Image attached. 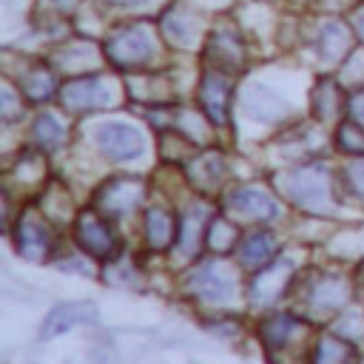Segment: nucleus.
Listing matches in <instances>:
<instances>
[{"mask_svg":"<svg viewBox=\"0 0 364 364\" xmlns=\"http://www.w3.org/2000/svg\"><path fill=\"white\" fill-rule=\"evenodd\" d=\"M290 202L310 213H330L333 193H330V173L324 165H301L290 171L282 182Z\"/></svg>","mask_w":364,"mask_h":364,"instance_id":"1","label":"nucleus"},{"mask_svg":"<svg viewBox=\"0 0 364 364\" xmlns=\"http://www.w3.org/2000/svg\"><path fill=\"white\" fill-rule=\"evenodd\" d=\"M154 54H156V37H154L151 26H145V23L117 28L105 43V57L117 68H139V65L151 63Z\"/></svg>","mask_w":364,"mask_h":364,"instance_id":"2","label":"nucleus"},{"mask_svg":"<svg viewBox=\"0 0 364 364\" xmlns=\"http://www.w3.org/2000/svg\"><path fill=\"white\" fill-rule=\"evenodd\" d=\"M350 296V284L347 279L336 276V273H318L316 279H310L301 287V301H304V313L307 316H330L336 310L344 307Z\"/></svg>","mask_w":364,"mask_h":364,"instance_id":"3","label":"nucleus"},{"mask_svg":"<svg viewBox=\"0 0 364 364\" xmlns=\"http://www.w3.org/2000/svg\"><path fill=\"white\" fill-rule=\"evenodd\" d=\"M185 290L202 301L219 304L236 296V279L233 273L219 264V262H202L196 270H191V276L185 279Z\"/></svg>","mask_w":364,"mask_h":364,"instance_id":"4","label":"nucleus"},{"mask_svg":"<svg viewBox=\"0 0 364 364\" xmlns=\"http://www.w3.org/2000/svg\"><path fill=\"white\" fill-rule=\"evenodd\" d=\"M74 239L94 259H111V256H117V233H114L111 222L102 219V213L97 208L94 210L88 208V210H82L77 216V222H74Z\"/></svg>","mask_w":364,"mask_h":364,"instance_id":"5","label":"nucleus"},{"mask_svg":"<svg viewBox=\"0 0 364 364\" xmlns=\"http://www.w3.org/2000/svg\"><path fill=\"white\" fill-rule=\"evenodd\" d=\"M60 102L68 111H91V108H102L114 102V88L108 85L105 77L100 74H88V77H77L68 80L60 91Z\"/></svg>","mask_w":364,"mask_h":364,"instance_id":"6","label":"nucleus"},{"mask_svg":"<svg viewBox=\"0 0 364 364\" xmlns=\"http://www.w3.org/2000/svg\"><path fill=\"white\" fill-rule=\"evenodd\" d=\"M97 145L114 162L136 159L142 154V148H145L142 134L128 122H102L97 128Z\"/></svg>","mask_w":364,"mask_h":364,"instance_id":"7","label":"nucleus"},{"mask_svg":"<svg viewBox=\"0 0 364 364\" xmlns=\"http://www.w3.org/2000/svg\"><path fill=\"white\" fill-rule=\"evenodd\" d=\"M142 193H145V185L139 179L119 176V179H108L105 185H100V191L94 193V205L105 216H122L139 205Z\"/></svg>","mask_w":364,"mask_h":364,"instance_id":"8","label":"nucleus"},{"mask_svg":"<svg viewBox=\"0 0 364 364\" xmlns=\"http://www.w3.org/2000/svg\"><path fill=\"white\" fill-rule=\"evenodd\" d=\"M14 239H17V250L26 259H34V262L46 259L51 253V247H54V236H51L48 222L40 213H34V210H26L20 216Z\"/></svg>","mask_w":364,"mask_h":364,"instance_id":"9","label":"nucleus"},{"mask_svg":"<svg viewBox=\"0 0 364 364\" xmlns=\"http://www.w3.org/2000/svg\"><path fill=\"white\" fill-rule=\"evenodd\" d=\"M228 210L245 222H267L279 216V208L273 202V196H267L259 188H236L228 193Z\"/></svg>","mask_w":364,"mask_h":364,"instance_id":"10","label":"nucleus"},{"mask_svg":"<svg viewBox=\"0 0 364 364\" xmlns=\"http://www.w3.org/2000/svg\"><path fill=\"white\" fill-rule=\"evenodd\" d=\"M304 333H307L304 321L301 318H293V316H284V313L267 316L259 324V338L270 350V358L279 355V353H284V350H290L296 344V338H301Z\"/></svg>","mask_w":364,"mask_h":364,"instance_id":"11","label":"nucleus"},{"mask_svg":"<svg viewBox=\"0 0 364 364\" xmlns=\"http://www.w3.org/2000/svg\"><path fill=\"white\" fill-rule=\"evenodd\" d=\"M205 54H208V63H210L216 71H222V74H228V71L236 74V71H242V65H245V46H242V40H239L233 31H228V28H219V31L210 34Z\"/></svg>","mask_w":364,"mask_h":364,"instance_id":"12","label":"nucleus"},{"mask_svg":"<svg viewBox=\"0 0 364 364\" xmlns=\"http://www.w3.org/2000/svg\"><path fill=\"white\" fill-rule=\"evenodd\" d=\"M290 276H293V273H290V262H287V259H279V262H273L270 267L259 270V273L250 279V287H247L250 301H256V304H270V301H276V299L287 290Z\"/></svg>","mask_w":364,"mask_h":364,"instance_id":"13","label":"nucleus"},{"mask_svg":"<svg viewBox=\"0 0 364 364\" xmlns=\"http://www.w3.org/2000/svg\"><path fill=\"white\" fill-rule=\"evenodd\" d=\"M199 100H202V108H205L208 119L222 125L225 117H228V100H230L228 77L216 68H208L205 77H202V85H199Z\"/></svg>","mask_w":364,"mask_h":364,"instance_id":"14","label":"nucleus"},{"mask_svg":"<svg viewBox=\"0 0 364 364\" xmlns=\"http://www.w3.org/2000/svg\"><path fill=\"white\" fill-rule=\"evenodd\" d=\"M97 316V307L91 301H68V304H60L54 307L48 316H46V324H43V338H54L60 333H68L85 321H91Z\"/></svg>","mask_w":364,"mask_h":364,"instance_id":"15","label":"nucleus"},{"mask_svg":"<svg viewBox=\"0 0 364 364\" xmlns=\"http://www.w3.org/2000/svg\"><path fill=\"white\" fill-rule=\"evenodd\" d=\"M185 173H188V179H191L193 188H199V191H216L225 182V176H228V165H225V159L219 154H205V156L188 159Z\"/></svg>","mask_w":364,"mask_h":364,"instance_id":"16","label":"nucleus"},{"mask_svg":"<svg viewBox=\"0 0 364 364\" xmlns=\"http://www.w3.org/2000/svg\"><path fill=\"white\" fill-rule=\"evenodd\" d=\"M208 208L205 205H191L185 213H182V222H179V247L193 256L202 245H205V236H208Z\"/></svg>","mask_w":364,"mask_h":364,"instance_id":"17","label":"nucleus"},{"mask_svg":"<svg viewBox=\"0 0 364 364\" xmlns=\"http://www.w3.org/2000/svg\"><path fill=\"white\" fill-rule=\"evenodd\" d=\"M176 222L171 216V210L165 208H148L145 210V239H148V247L154 250H165L173 236H176Z\"/></svg>","mask_w":364,"mask_h":364,"instance_id":"18","label":"nucleus"},{"mask_svg":"<svg viewBox=\"0 0 364 364\" xmlns=\"http://www.w3.org/2000/svg\"><path fill=\"white\" fill-rule=\"evenodd\" d=\"M273 253H276V242L264 230L247 233L242 239V245H239V262L245 267H262V264H267L273 259Z\"/></svg>","mask_w":364,"mask_h":364,"instance_id":"19","label":"nucleus"},{"mask_svg":"<svg viewBox=\"0 0 364 364\" xmlns=\"http://www.w3.org/2000/svg\"><path fill=\"white\" fill-rule=\"evenodd\" d=\"M245 105H247V111H250L253 117H259V119H279V117L287 111V102H284L279 94H273L270 88H264V85L247 88Z\"/></svg>","mask_w":364,"mask_h":364,"instance_id":"20","label":"nucleus"},{"mask_svg":"<svg viewBox=\"0 0 364 364\" xmlns=\"http://www.w3.org/2000/svg\"><path fill=\"white\" fill-rule=\"evenodd\" d=\"M310 364H355V347L347 338H318Z\"/></svg>","mask_w":364,"mask_h":364,"instance_id":"21","label":"nucleus"},{"mask_svg":"<svg viewBox=\"0 0 364 364\" xmlns=\"http://www.w3.org/2000/svg\"><path fill=\"white\" fill-rule=\"evenodd\" d=\"M162 31L171 43L176 46H191L196 40V23L191 20V14L185 9H171L165 17H162Z\"/></svg>","mask_w":364,"mask_h":364,"instance_id":"22","label":"nucleus"},{"mask_svg":"<svg viewBox=\"0 0 364 364\" xmlns=\"http://www.w3.org/2000/svg\"><path fill=\"white\" fill-rule=\"evenodd\" d=\"M20 91L31 100V102H43L54 94V74L46 65H34L20 77Z\"/></svg>","mask_w":364,"mask_h":364,"instance_id":"23","label":"nucleus"},{"mask_svg":"<svg viewBox=\"0 0 364 364\" xmlns=\"http://www.w3.org/2000/svg\"><path fill=\"white\" fill-rule=\"evenodd\" d=\"M316 46H318V54H321L324 60L341 57V54L347 51V31H344V26H341V23H333V20L324 23V26L318 28Z\"/></svg>","mask_w":364,"mask_h":364,"instance_id":"24","label":"nucleus"},{"mask_svg":"<svg viewBox=\"0 0 364 364\" xmlns=\"http://www.w3.org/2000/svg\"><path fill=\"white\" fill-rule=\"evenodd\" d=\"M31 136L43 151H54V148L63 145L65 131H63V125H60V119L54 114H40L34 119V125H31Z\"/></svg>","mask_w":364,"mask_h":364,"instance_id":"25","label":"nucleus"},{"mask_svg":"<svg viewBox=\"0 0 364 364\" xmlns=\"http://www.w3.org/2000/svg\"><path fill=\"white\" fill-rule=\"evenodd\" d=\"M338 105H341V91L336 88V82L330 80H321L316 85V97H313V108L321 119H333L338 114Z\"/></svg>","mask_w":364,"mask_h":364,"instance_id":"26","label":"nucleus"},{"mask_svg":"<svg viewBox=\"0 0 364 364\" xmlns=\"http://www.w3.org/2000/svg\"><path fill=\"white\" fill-rule=\"evenodd\" d=\"M233 242H236V228L228 225L225 219H210V225H208V236H205V247L222 253V250L233 247Z\"/></svg>","mask_w":364,"mask_h":364,"instance_id":"27","label":"nucleus"},{"mask_svg":"<svg viewBox=\"0 0 364 364\" xmlns=\"http://www.w3.org/2000/svg\"><path fill=\"white\" fill-rule=\"evenodd\" d=\"M341 179H344V185H347L353 193L364 196V156H361V159H350V162L341 168Z\"/></svg>","mask_w":364,"mask_h":364,"instance_id":"28","label":"nucleus"},{"mask_svg":"<svg viewBox=\"0 0 364 364\" xmlns=\"http://www.w3.org/2000/svg\"><path fill=\"white\" fill-rule=\"evenodd\" d=\"M338 148L347 151V154H364V134L353 122L341 125L338 128Z\"/></svg>","mask_w":364,"mask_h":364,"instance_id":"29","label":"nucleus"},{"mask_svg":"<svg viewBox=\"0 0 364 364\" xmlns=\"http://www.w3.org/2000/svg\"><path fill=\"white\" fill-rule=\"evenodd\" d=\"M191 151V145L176 136V134H162V142H159V154L168 159V162H182V154Z\"/></svg>","mask_w":364,"mask_h":364,"instance_id":"30","label":"nucleus"},{"mask_svg":"<svg viewBox=\"0 0 364 364\" xmlns=\"http://www.w3.org/2000/svg\"><path fill=\"white\" fill-rule=\"evenodd\" d=\"M350 114H353V119L364 128V94H355V97H353V102H350Z\"/></svg>","mask_w":364,"mask_h":364,"instance_id":"31","label":"nucleus"},{"mask_svg":"<svg viewBox=\"0 0 364 364\" xmlns=\"http://www.w3.org/2000/svg\"><path fill=\"white\" fill-rule=\"evenodd\" d=\"M3 117H6V119H14V117H17V114H14V91H9V88L3 91Z\"/></svg>","mask_w":364,"mask_h":364,"instance_id":"32","label":"nucleus"},{"mask_svg":"<svg viewBox=\"0 0 364 364\" xmlns=\"http://www.w3.org/2000/svg\"><path fill=\"white\" fill-rule=\"evenodd\" d=\"M108 3L117 9H136V6H148L151 0H108Z\"/></svg>","mask_w":364,"mask_h":364,"instance_id":"33","label":"nucleus"},{"mask_svg":"<svg viewBox=\"0 0 364 364\" xmlns=\"http://www.w3.org/2000/svg\"><path fill=\"white\" fill-rule=\"evenodd\" d=\"M355 31H358V37L364 40V9L355 14Z\"/></svg>","mask_w":364,"mask_h":364,"instance_id":"34","label":"nucleus"}]
</instances>
